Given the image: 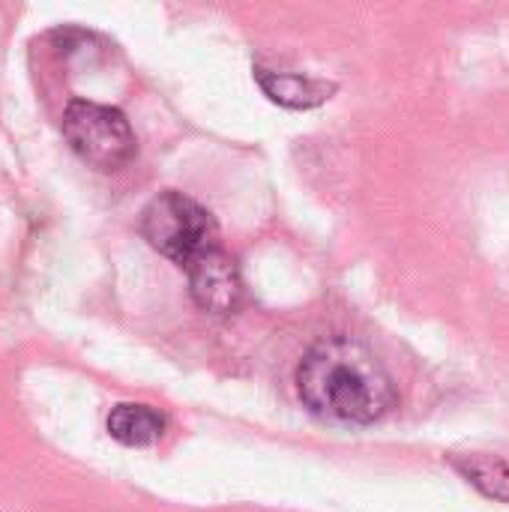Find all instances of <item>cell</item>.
<instances>
[{"label":"cell","mask_w":509,"mask_h":512,"mask_svg":"<svg viewBox=\"0 0 509 512\" xmlns=\"http://www.w3.org/2000/svg\"><path fill=\"white\" fill-rule=\"evenodd\" d=\"M141 234L156 252L180 267L195 264L201 255L219 246L213 216L183 192H162L153 198L141 213Z\"/></svg>","instance_id":"obj_2"},{"label":"cell","mask_w":509,"mask_h":512,"mask_svg":"<svg viewBox=\"0 0 509 512\" xmlns=\"http://www.w3.org/2000/svg\"><path fill=\"white\" fill-rule=\"evenodd\" d=\"M108 432L123 447H150L165 435V417L147 405H117L108 414Z\"/></svg>","instance_id":"obj_6"},{"label":"cell","mask_w":509,"mask_h":512,"mask_svg":"<svg viewBox=\"0 0 509 512\" xmlns=\"http://www.w3.org/2000/svg\"><path fill=\"white\" fill-rule=\"evenodd\" d=\"M255 78L273 102H279L285 108H297V111L315 108V105L327 102L333 93V84H324V81H315L306 75H294V72H273V69L255 66Z\"/></svg>","instance_id":"obj_5"},{"label":"cell","mask_w":509,"mask_h":512,"mask_svg":"<svg viewBox=\"0 0 509 512\" xmlns=\"http://www.w3.org/2000/svg\"><path fill=\"white\" fill-rule=\"evenodd\" d=\"M297 393L321 417L369 426L399 402L390 372L357 339L330 336L306 351L297 366Z\"/></svg>","instance_id":"obj_1"},{"label":"cell","mask_w":509,"mask_h":512,"mask_svg":"<svg viewBox=\"0 0 509 512\" xmlns=\"http://www.w3.org/2000/svg\"><path fill=\"white\" fill-rule=\"evenodd\" d=\"M63 135L69 147L102 171H117L132 162L138 144L135 132L120 108L75 99L63 111Z\"/></svg>","instance_id":"obj_3"},{"label":"cell","mask_w":509,"mask_h":512,"mask_svg":"<svg viewBox=\"0 0 509 512\" xmlns=\"http://www.w3.org/2000/svg\"><path fill=\"white\" fill-rule=\"evenodd\" d=\"M453 468H456L474 489H480L486 498L501 501V504H509V465L504 459L474 453V456H459V459H453Z\"/></svg>","instance_id":"obj_7"},{"label":"cell","mask_w":509,"mask_h":512,"mask_svg":"<svg viewBox=\"0 0 509 512\" xmlns=\"http://www.w3.org/2000/svg\"><path fill=\"white\" fill-rule=\"evenodd\" d=\"M192 300L210 315H234L243 303V279L228 252L219 246L186 267Z\"/></svg>","instance_id":"obj_4"}]
</instances>
